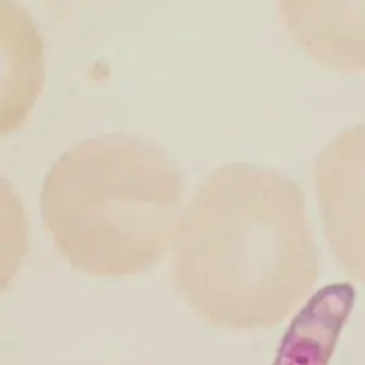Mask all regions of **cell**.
Listing matches in <instances>:
<instances>
[{
  "instance_id": "cell-1",
  "label": "cell",
  "mask_w": 365,
  "mask_h": 365,
  "mask_svg": "<svg viewBox=\"0 0 365 365\" xmlns=\"http://www.w3.org/2000/svg\"><path fill=\"white\" fill-rule=\"evenodd\" d=\"M174 284L205 322L267 329L289 317L319 274L299 185L269 167L210 171L182 210L173 242Z\"/></svg>"
},
{
  "instance_id": "cell-2",
  "label": "cell",
  "mask_w": 365,
  "mask_h": 365,
  "mask_svg": "<svg viewBox=\"0 0 365 365\" xmlns=\"http://www.w3.org/2000/svg\"><path fill=\"white\" fill-rule=\"evenodd\" d=\"M184 184L155 144L124 134L86 138L50 167L40 210L58 254L94 277L150 271L174 242Z\"/></svg>"
},
{
  "instance_id": "cell-3",
  "label": "cell",
  "mask_w": 365,
  "mask_h": 365,
  "mask_svg": "<svg viewBox=\"0 0 365 365\" xmlns=\"http://www.w3.org/2000/svg\"><path fill=\"white\" fill-rule=\"evenodd\" d=\"M314 187L335 261L365 285V123L344 128L322 147Z\"/></svg>"
},
{
  "instance_id": "cell-4",
  "label": "cell",
  "mask_w": 365,
  "mask_h": 365,
  "mask_svg": "<svg viewBox=\"0 0 365 365\" xmlns=\"http://www.w3.org/2000/svg\"><path fill=\"white\" fill-rule=\"evenodd\" d=\"M279 14L292 40L317 63L365 70V0H284Z\"/></svg>"
},
{
  "instance_id": "cell-5",
  "label": "cell",
  "mask_w": 365,
  "mask_h": 365,
  "mask_svg": "<svg viewBox=\"0 0 365 365\" xmlns=\"http://www.w3.org/2000/svg\"><path fill=\"white\" fill-rule=\"evenodd\" d=\"M349 284H331L298 311L277 348L272 365H329L354 307Z\"/></svg>"
}]
</instances>
